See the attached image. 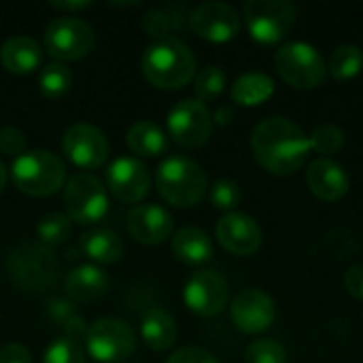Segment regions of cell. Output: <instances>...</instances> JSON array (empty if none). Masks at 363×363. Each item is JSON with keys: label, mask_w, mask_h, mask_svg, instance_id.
Instances as JSON below:
<instances>
[{"label": "cell", "mask_w": 363, "mask_h": 363, "mask_svg": "<svg viewBox=\"0 0 363 363\" xmlns=\"http://www.w3.org/2000/svg\"><path fill=\"white\" fill-rule=\"evenodd\" d=\"M251 147L257 162L272 174L281 177L296 172L311 153V140L304 130L291 119L279 115L255 125Z\"/></svg>", "instance_id": "obj_1"}, {"label": "cell", "mask_w": 363, "mask_h": 363, "mask_svg": "<svg viewBox=\"0 0 363 363\" xmlns=\"http://www.w3.org/2000/svg\"><path fill=\"white\" fill-rule=\"evenodd\" d=\"M140 66L145 79L160 89H181L196 74V57L191 49L174 36L153 40L145 49Z\"/></svg>", "instance_id": "obj_2"}, {"label": "cell", "mask_w": 363, "mask_h": 363, "mask_svg": "<svg viewBox=\"0 0 363 363\" xmlns=\"http://www.w3.org/2000/svg\"><path fill=\"white\" fill-rule=\"evenodd\" d=\"M6 272L11 281L30 294H43L60 279V259L43 242L23 240L6 253Z\"/></svg>", "instance_id": "obj_3"}, {"label": "cell", "mask_w": 363, "mask_h": 363, "mask_svg": "<svg viewBox=\"0 0 363 363\" xmlns=\"http://www.w3.org/2000/svg\"><path fill=\"white\" fill-rule=\"evenodd\" d=\"M155 185L168 204L177 208H191L206 194V174L194 160L170 155L160 164Z\"/></svg>", "instance_id": "obj_4"}, {"label": "cell", "mask_w": 363, "mask_h": 363, "mask_svg": "<svg viewBox=\"0 0 363 363\" xmlns=\"http://www.w3.org/2000/svg\"><path fill=\"white\" fill-rule=\"evenodd\" d=\"M11 179L17 185L19 191L36 198H45L55 194L64 181H66V168L64 162L45 151L34 149L17 155L11 164Z\"/></svg>", "instance_id": "obj_5"}, {"label": "cell", "mask_w": 363, "mask_h": 363, "mask_svg": "<svg viewBox=\"0 0 363 363\" xmlns=\"http://www.w3.org/2000/svg\"><path fill=\"white\" fill-rule=\"evenodd\" d=\"M274 64L281 79L298 89H313L321 85L328 74V66L321 53L302 40L283 45L274 55Z\"/></svg>", "instance_id": "obj_6"}, {"label": "cell", "mask_w": 363, "mask_h": 363, "mask_svg": "<svg viewBox=\"0 0 363 363\" xmlns=\"http://www.w3.org/2000/svg\"><path fill=\"white\" fill-rule=\"evenodd\" d=\"M85 349L89 357L100 363L125 362L136 349V336L125 321L102 317L87 328Z\"/></svg>", "instance_id": "obj_7"}, {"label": "cell", "mask_w": 363, "mask_h": 363, "mask_svg": "<svg viewBox=\"0 0 363 363\" xmlns=\"http://www.w3.org/2000/svg\"><path fill=\"white\" fill-rule=\"evenodd\" d=\"M242 13L251 36L268 45L285 38L298 17V9L287 0H249Z\"/></svg>", "instance_id": "obj_8"}, {"label": "cell", "mask_w": 363, "mask_h": 363, "mask_svg": "<svg viewBox=\"0 0 363 363\" xmlns=\"http://www.w3.org/2000/svg\"><path fill=\"white\" fill-rule=\"evenodd\" d=\"M94 28L79 17H57L45 28V49L57 62L81 60L94 49Z\"/></svg>", "instance_id": "obj_9"}, {"label": "cell", "mask_w": 363, "mask_h": 363, "mask_svg": "<svg viewBox=\"0 0 363 363\" xmlns=\"http://www.w3.org/2000/svg\"><path fill=\"white\" fill-rule=\"evenodd\" d=\"M64 206L66 217L81 225L98 223L108 213V196L94 174L79 172L64 187Z\"/></svg>", "instance_id": "obj_10"}, {"label": "cell", "mask_w": 363, "mask_h": 363, "mask_svg": "<svg viewBox=\"0 0 363 363\" xmlns=\"http://www.w3.org/2000/svg\"><path fill=\"white\" fill-rule=\"evenodd\" d=\"M168 132L172 140L181 147H187V149L202 147L211 138L213 115L204 102L196 98H185L170 108Z\"/></svg>", "instance_id": "obj_11"}, {"label": "cell", "mask_w": 363, "mask_h": 363, "mask_svg": "<svg viewBox=\"0 0 363 363\" xmlns=\"http://www.w3.org/2000/svg\"><path fill=\"white\" fill-rule=\"evenodd\" d=\"M62 151L77 168L94 170L106 162L111 147L102 130L89 123H74L64 132Z\"/></svg>", "instance_id": "obj_12"}, {"label": "cell", "mask_w": 363, "mask_h": 363, "mask_svg": "<svg viewBox=\"0 0 363 363\" xmlns=\"http://www.w3.org/2000/svg\"><path fill=\"white\" fill-rule=\"evenodd\" d=\"M230 287L228 281L215 270L196 272L183 289V300L187 308L200 317H215L228 306Z\"/></svg>", "instance_id": "obj_13"}, {"label": "cell", "mask_w": 363, "mask_h": 363, "mask_svg": "<svg viewBox=\"0 0 363 363\" xmlns=\"http://www.w3.org/2000/svg\"><path fill=\"white\" fill-rule=\"evenodd\" d=\"M191 30L211 43H228L240 32V15L228 2H202L191 11Z\"/></svg>", "instance_id": "obj_14"}, {"label": "cell", "mask_w": 363, "mask_h": 363, "mask_svg": "<svg viewBox=\"0 0 363 363\" xmlns=\"http://www.w3.org/2000/svg\"><path fill=\"white\" fill-rule=\"evenodd\" d=\"M106 187L117 200L134 204L149 194L151 172L136 157H117L106 168Z\"/></svg>", "instance_id": "obj_15"}, {"label": "cell", "mask_w": 363, "mask_h": 363, "mask_svg": "<svg viewBox=\"0 0 363 363\" xmlns=\"http://www.w3.org/2000/svg\"><path fill=\"white\" fill-rule=\"evenodd\" d=\"M232 321L245 334L266 332L277 319V306L272 298L262 289H245L232 302Z\"/></svg>", "instance_id": "obj_16"}, {"label": "cell", "mask_w": 363, "mask_h": 363, "mask_svg": "<svg viewBox=\"0 0 363 363\" xmlns=\"http://www.w3.org/2000/svg\"><path fill=\"white\" fill-rule=\"evenodd\" d=\"M221 247L234 255H253L262 245L259 223L245 213H228L215 228Z\"/></svg>", "instance_id": "obj_17"}, {"label": "cell", "mask_w": 363, "mask_h": 363, "mask_svg": "<svg viewBox=\"0 0 363 363\" xmlns=\"http://www.w3.org/2000/svg\"><path fill=\"white\" fill-rule=\"evenodd\" d=\"M130 236L140 245H162L172 234V215L157 204H140L128 213L125 219Z\"/></svg>", "instance_id": "obj_18"}, {"label": "cell", "mask_w": 363, "mask_h": 363, "mask_svg": "<svg viewBox=\"0 0 363 363\" xmlns=\"http://www.w3.org/2000/svg\"><path fill=\"white\" fill-rule=\"evenodd\" d=\"M306 183H308L311 191L317 198L325 200V202L340 200L349 191V174L332 157H319V160H315L308 166Z\"/></svg>", "instance_id": "obj_19"}, {"label": "cell", "mask_w": 363, "mask_h": 363, "mask_svg": "<svg viewBox=\"0 0 363 363\" xmlns=\"http://www.w3.org/2000/svg\"><path fill=\"white\" fill-rule=\"evenodd\" d=\"M0 62L13 74H30L40 66L43 51L30 36H11L0 47Z\"/></svg>", "instance_id": "obj_20"}, {"label": "cell", "mask_w": 363, "mask_h": 363, "mask_svg": "<svg viewBox=\"0 0 363 363\" xmlns=\"http://www.w3.org/2000/svg\"><path fill=\"white\" fill-rule=\"evenodd\" d=\"M64 287H66L68 298H72L74 302H94L108 291L111 279L98 266L85 264V266H77L66 277Z\"/></svg>", "instance_id": "obj_21"}, {"label": "cell", "mask_w": 363, "mask_h": 363, "mask_svg": "<svg viewBox=\"0 0 363 363\" xmlns=\"http://www.w3.org/2000/svg\"><path fill=\"white\" fill-rule=\"evenodd\" d=\"M177 323L174 319L162 311V308H151L145 313L140 321V338L145 345L153 351H168L177 342Z\"/></svg>", "instance_id": "obj_22"}, {"label": "cell", "mask_w": 363, "mask_h": 363, "mask_svg": "<svg viewBox=\"0 0 363 363\" xmlns=\"http://www.w3.org/2000/svg\"><path fill=\"white\" fill-rule=\"evenodd\" d=\"M172 253L183 264H204L213 257V242L200 228H183L172 236Z\"/></svg>", "instance_id": "obj_23"}, {"label": "cell", "mask_w": 363, "mask_h": 363, "mask_svg": "<svg viewBox=\"0 0 363 363\" xmlns=\"http://www.w3.org/2000/svg\"><path fill=\"white\" fill-rule=\"evenodd\" d=\"M79 247L85 257H89L96 264H115L123 255V242L121 238L106 228L91 230L81 236Z\"/></svg>", "instance_id": "obj_24"}, {"label": "cell", "mask_w": 363, "mask_h": 363, "mask_svg": "<svg viewBox=\"0 0 363 363\" xmlns=\"http://www.w3.org/2000/svg\"><path fill=\"white\" fill-rule=\"evenodd\" d=\"M128 147L138 157H157L168 149V138L164 130L151 121H138L128 130Z\"/></svg>", "instance_id": "obj_25"}, {"label": "cell", "mask_w": 363, "mask_h": 363, "mask_svg": "<svg viewBox=\"0 0 363 363\" xmlns=\"http://www.w3.org/2000/svg\"><path fill=\"white\" fill-rule=\"evenodd\" d=\"M274 94V79L266 72H247L232 85V100L240 106H257Z\"/></svg>", "instance_id": "obj_26"}, {"label": "cell", "mask_w": 363, "mask_h": 363, "mask_svg": "<svg viewBox=\"0 0 363 363\" xmlns=\"http://www.w3.org/2000/svg\"><path fill=\"white\" fill-rule=\"evenodd\" d=\"M70 85H72V74H70L68 66L62 62L47 64L38 74V89L49 100H57V98L66 96Z\"/></svg>", "instance_id": "obj_27"}, {"label": "cell", "mask_w": 363, "mask_h": 363, "mask_svg": "<svg viewBox=\"0 0 363 363\" xmlns=\"http://www.w3.org/2000/svg\"><path fill=\"white\" fill-rule=\"evenodd\" d=\"M363 66V51L357 45H340L328 64V70L332 72L334 79L345 81V79H353L355 74H359Z\"/></svg>", "instance_id": "obj_28"}, {"label": "cell", "mask_w": 363, "mask_h": 363, "mask_svg": "<svg viewBox=\"0 0 363 363\" xmlns=\"http://www.w3.org/2000/svg\"><path fill=\"white\" fill-rule=\"evenodd\" d=\"M36 234L40 238V242L45 247H57V245H64L70 234H72V225H70V219L62 213H47L40 217L38 225H36Z\"/></svg>", "instance_id": "obj_29"}, {"label": "cell", "mask_w": 363, "mask_h": 363, "mask_svg": "<svg viewBox=\"0 0 363 363\" xmlns=\"http://www.w3.org/2000/svg\"><path fill=\"white\" fill-rule=\"evenodd\" d=\"M196 94L200 102L215 100L225 89V72L219 66H206L196 74Z\"/></svg>", "instance_id": "obj_30"}, {"label": "cell", "mask_w": 363, "mask_h": 363, "mask_svg": "<svg viewBox=\"0 0 363 363\" xmlns=\"http://www.w3.org/2000/svg\"><path fill=\"white\" fill-rule=\"evenodd\" d=\"M308 140H311V149H315L317 153L330 155V153H338L342 149L345 132H342V128H338L334 123H321L313 130Z\"/></svg>", "instance_id": "obj_31"}, {"label": "cell", "mask_w": 363, "mask_h": 363, "mask_svg": "<svg viewBox=\"0 0 363 363\" xmlns=\"http://www.w3.org/2000/svg\"><path fill=\"white\" fill-rule=\"evenodd\" d=\"M43 363H85L81 345L72 338H55L43 355Z\"/></svg>", "instance_id": "obj_32"}, {"label": "cell", "mask_w": 363, "mask_h": 363, "mask_svg": "<svg viewBox=\"0 0 363 363\" xmlns=\"http://www.w3.org/2000/svg\"><path fill=\"white\" fill-rule=\"evenodd\" d=\"M245 359L247 363H287V351L281 342L264 338L247 347Z\"/></svg>", "instance_id": "obj_33"}, {"label": "cell", "mask_w": 363, "mask_h": 363, "mask_svg": "<svg viewBox=\"0 0 363 363\" xmlns=\"http://www.w3.org/2000/svg\"><path fill=\"white\" fill-rule=\"evenodd\" d=\"M211 202L221 211H232L240 202V187L230 179H219L211 189Z\"/></svg>", "instance_id": "obj_34"}, {"label": "cell", "mask_w": 363, "mask_h": 363, "mask_svg": "<svg viewBox=\"0 0 363 363\" xmlns=\"http://www.w3.org/2000/svg\"><path fill=\"white\" fill-rule=\"evenodd\" d=\"M172 28V19L166 11L162 9H151L149 13H145L143 17V30L151 36V38H164L168 36V30Z\"/></svg>", "instance_id": "obj_35"}, {"label": "cell", "mask_w": 363, "mask_h": 363, "mask_svg": "<svg viewBox=\"0 0 363 363\" xmlns=\"http://www.w3.org/2000/svg\"><path fill=\"white\" fill-rule=\"evenodd\" d=\"M0 151L4 155H13V157L26 153V134L13 125L2 128L0 130Z\"/></svg>", "instance_id": "obj_36"}, {"label": "cell", "mask_w": 363, "mask_h": 363, "mask_svg": "<svg viewBox=\"0 0 363 363\" xmlns=\"http://www.w3.org/2000/svg\"><path fill=\"white\" fill-rule=\"evenodd\" d=\"M166 363H219L215 359V355L206 349L200 347H185L179 349L177 353H172Z\"/></svg>", "instance_id": "obj_37"}, {"label": "cell", "mask_w": 363, "mask_h": 363, "mask_svg": "<svg viewBox=\"0 0 363 363\" xmlns=\"http://www.w3.org/2000/svg\"><path fill=\"white\" fill-rule=\"evenodd\" d=\"M0 363H32V355L23 345L11 342L0 349Z\"/></svg>", "instance_id": "obj_38"}, {"label": "cell", "mask_w": 363, "mask_h": 363, "mask_svg": "<svg viewBox=\"0 0 363 363\" xmlns=\"http://www.w3.org/2000/svg\"><path fill=\"white\" fill-rule=\"evenodd\" d=\"M345 287L347 291L357 298V300H363V266H353L347 270L345 274Z\"/></svg>", "instance_id": "obj_39"}, {"label": "cell", "mask_w": 363, "mask_h": 363, "mask_svg": "<svg viewBox=\"0 0 363 363\" xmlns=\"http://www.w3.org/2000/svg\"><path fill=\"white\" fill-rule=\"evenodd\" d=\"M51 6L57 9V11H68V13H72V11H81V9L91 6V2H85V0H81V2H51Z\"/></svg>", "instance_id": "obj_40"}, {"label": "cell", "mask_w": 363, "mask_h": 363, "mask_svg": "<svg viewBox=\"0 0 363 363\" xmlns=\"http://www.w3.org/2000/svg\"><path fill=\"white\" fill-rule=\"evenodd\" d=\"M232 117H234V111H232L230 106H221V108L215 113V117H213V119H215L219 125H228V123L232 121Z\"/></svg>", "instance_id": "obj_41"}, {"label": "cell", "mask_w": 363, "mask_h": 363, "mask_svg": "<svg viewBox=\"0 0 363 363\" xmlns=\"http://www.w3.org/2000/svg\"><path fill=\"white\" fill-rule=\"evenodd\" d=\"M6 168H4V164L0 162V194H2V189H4V185H6Z\"/></svg>", "instance_id": "obj_42"}]
</instances>
